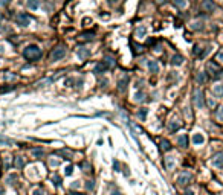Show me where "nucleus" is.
<instances>
[{"label": "nucleus", "mask_w": 223, "mask_h": 195, "mask_svg": "<svg viewBox=\"0 0 223 195\" xmlns=\"http://www.w3.org/2000/svg\"><path fill=\"white\" fill-rule=\"evenodd\" d=\"M185 195H194V192H193L191 189H186V190H185Z\"/></svg>", "instance_id": "a18cd8bd"}, {"label": "nucleus", "mask_w": 223, "mask_h": 195, "mask_svg": "<svg viewBox=\"0 0 223 195\" xmlns=\"http://www.w3.org/2000/svg\"><path fill=\"white\" fill-rule=\"evenodd\" d=\"M32 154H34V157H35V159H40V157H41L43 154H44V151H43L41 148H37V149H34V151H32Z\"/></svg>", "instance_id": "c756f323"}, {"label": "nucleus", "mask_w": 223, "mask_h": 195, "mask_svg": "<svg viewBox=\"0 0 223 195\" xmlns=\"http://www.w3.org/2000/svg\"><path fill=\"white\" fill-rule=\"evenodd\" d=\"M147 114H148V110H147V108H141L139 111H138V117H139L141 121H145Z\"/></svg>", "instance_id": "b1692460"}, {"label": "nucleus", "mask_w": 223, "mask_h": 195, "mask_svg": "<svg viewBox=\"0 0 223 195\" xmlns=\"http://www.w3.org/2000/svg\"><path fill=\"white\" fill-rule=\"evenodd\" d=\"M105 70H107V67H105L104 63H98V64L95 66V70H93V72H95L96 75H102Z\"/></svg>", "instance_id": "dca6fc26"}, {"label": "nucleus", "mask_w": 223, "mask_h": 195, "mask_svg": "<svg viewBox=\"0 0 223 195\" xmlns=\"http://www.w3.org/2000/svg\"><path fill=\"white\" fill-rule=\"evenodd\" d=\"M104 64H105V67H109V69H113L115 66H116V61H115L113 56H109L107 55L105 58H104Z\"/></svg>", "instance_id": "9b49d317"}, {"label": "nucleus", "mask_w": 223, "mask_h": 195, "mask_svg": "<svg viewBox=\"0 0 223 195\" xmlns=\"http://www.w3.org/2000/svg\"><path fill=\"white\" fill-rule=\"evenodd\" d=\"M160 149H162V151H170V149H171V143L168 140L162 139V140H160Z\"/></svg>", "instance_id": "aec40b11"}, {"label": "nucleus", "mask_w": 223, "mask_h": 195, "mask_svg": "<svg viewBox=\"0 0 223 195\" xmlns=\"http://www.w3.org/2000/svg\"><path fill=\"white\" fill-rule=\"evenodd\" d=\"M64 55H66V47L63 44H61V46H57L51 54V61H60V60L64 58Z\"/></svg>", "instance_id": "20e7f679"}, {"label": "nucleus", "mask_w": 223, "mask_h": 195, "mask_svg": "<svg viewBox=\"0 0 223 195\" xmlns=\"http://www.w3.org/2000/svg\"><path fill=\"white\" fill-rule=\"evenodd\" d=\"M203 142H205L203 134H200V133H196V134L193 136V143H194V145H202Z\"/></svg>", "instance_id": "f8f14e48"}, {"label": "nucleus", "mask_w": 223, "mask_h": 195, "mask_svg": "<svg viewBox=\"0 0 223 195\" xmlns=\"http://www.w3.org/2000/svg\"><path fill=\"white\" fill-rule=\"evenodd\" d=\"M165 166H167L168 169H173V166H174V160H173V157H167V160H165Z\"/></svg>", "instance_id": "c85d7f7f"}, {"label": "nucleus", "mask_w": 223, "mask_h": 195, "mask_svg": "<svg viewBox=\"0 0 223 195\" xmlns=\"http://www.w3.org/2000/svg\"><path fill=\"white\" fill-rule=\"evenodd\" d=\"M93 37H95V34H93V32H84L81 35V38H86V40H92Z\"/></svg>", "instance_id": "473e14b6"}, {"label": "nucleus", "mask_w": 223, "mask_h": 195, "mask_svg": "<svg viewBox=\"0 0 223 195\" xmlns=\"http://www.w3.org/2000/svg\"><path fill=\"white\" fill-rule=\"evenodd\" d=\"M191 178H193V177H191L190 172H184L182 175H179V178H177V183H179L180 186H185V184H188L190 181H191Z\"/></svg>", "instance_id": "0eeeda50"}, {"label": "nucleus", "mask_w": 223, "mask_h": 195, "mask_svg": "<svg viewBox=\"0 0 223 195\" xmlns=\"http://www.w3.org/2000/svg\"><path fill=\"white\" fill-rule=\"evenodd\" d=\"M66 84H67L69 87H72L73 84H75V81H73V79H70V78H69V79H66Z\"/></svg>", "instance_id": "79ce46f5"}, {"label": "nucleus", "mask_w": 223, "mask_h": 195, "mask_svg": "<svg viewBox=\"0 0 223 195\" xmlns=\"http://www.w3.org/2000/svg\"><path fill=\"white\" fill-rule=\"evenodd\" d=\"M52 178H53V181H55V184H57V186H58V184H61V178H60L58 175H53Z\"/></svg>", "instance_id": "58836bf2"}, {"label": "nucleus", "mask_w": 223, "mask_h": 195, "mask_svg": "<svg viewBox=\"0 0 223 195\" xmlns=\"http://www.w3.org/2000/svg\"><path fill=\"white\" fill-rule=\"evenodd\" d=\"M112 195H121V192H118V190H113V192H112Z\"/></svg>", "instance_id": "3c124183"}, {"label": "nucleus", "mask_w": 223, "mask_h": 195, "mask_svg": "<svg viewBox=\"0 0 223 195\" xmlns=\"http://www.w3.org/2000/svg\"><path fill=\"white\" fill-rule=\"evenodd\" d=\"M15 178H17L15 175H11V177H8V183H9V184H14V183H12V181H15Z\"/></svg>", "instance_id": "a19ab883"}, {"label": "nucleus", "mask_w": 223, "mask_h": 195, "mask_svg": "<svg viewBox=\"0 0 223 195\" xmlns=\"http://www.w3.org/2000/svg\"><path fill=\"white\" fill-rule=\"evenodd\" d=\"M0 54H3V46H0Z\"/></svg>", "instance_id": "603ef678"}, {"label": "nucleus", "mask_w": 223, "mask_h": 195, "mask_svg": "<svg viewBox=\"0 0 223 195\" xmlns=\"http://www.w3.org/2000/svg\"><path fill=\"white\" fill-rule=\"evenodd\" d=\"M107 2H109V3H110V5H115V3H116V2H118V0H107Z\"/></svg>", "instance_id": "de8ad7c7"}, {"label": "nucleus", "mask_w": 223, "mask_h": 195, "mask_svg": "<svg viewBox=\"0 0 223 195\" xmlns=\"http://www.w3.org/2000/svg\"><path fill=\"white\" fill-rule=\"evenodd\" d=\"M127 86H128V76H127V75H124V76L118 81V90L119 92H126Z\"/></svg>", "instance_id": "1a4fd4ad"}, {"label": "nucleus", "mask_w": 223, "mask_h": 195, "mask_svg": "<svg viewBox=\"0 0 223 195\" xmlns=\"http://www.w3.org/2000/svg\"><path fill=\"white\" fill-rule=\"evenodd\" d=\"M179 128H180V122L179 121H173V122H170V125H168V130H170L171 133L177 131Z\"/></svg>", "instance_id": "a211bd4d"}, {"label": "nucleus", "mask_w": 223, "mask_h": 195, "mask_svg": "<svg viewBox=\"0 0 223 195\" xmlns=\"http://www.w3.org/2000/svg\"><path fill=\"white\" fill-rule=\"evenodd\" d=\"M173 3L180 8V9H184V8H186V5H188V0H173Z\"/></svg>", "instance_id": "4be33fe9"}, {"label": "nucleus", "mask_w": 223, "mask_h": 195, "mask_svg": "<svg viewBox=\"0 0 223 195\" xmlns=\"http://www.w3.org/2000/svg\"><path fill=\"white\" fill-rule=\"evenodd\" d=\"M40 6V0H28V8L31 9H37Z\"/></svg>", "instance_id": "5701e85b"}, {"label": "nucleus", "mask_w": 223, "mask_h": 195, "mask_svg": "<svg viewBox=\"0 0 223 195\" xmlns=\"http://www.w3.org/2000/svg\"><path fill=\"white\" fill-rule=\"evenodd\" d=\"M32 195H43V190L41 189H35L32 192Z\"/></svg>", "instance_id": "37998d69"}, {"label": "nucleus", "mask_w": 223, "mask_h": 195, "mask_svg": "<svg viewBox=\"0 0 223 195\" xmlns=\"http://www.w3.org/2000/svg\"><path fill=\"white\" fill-rule=\"evenodd\" d=\"M216 60H217V61H220V63H223V49H222V50H218V54H217V56H216Z\"/></svg>", "instance_id": "4c0bfd02"}, {"label": "nucleus", "mask_w": 223, "mask_h": 195, "mask_svg": "<svg viewBox=\"0 0 223 195\" xmlns=\"http://www.w3.org/2000/svg\"><path fill=\"white\" fill-rule=\"evenodd\" d=\"M12 143H14V140L8 139V137H3V136H0V145H12Z\"/></svg>", "instance_id": "cd10ccee"}, {"label": "nucleus", "mask_w": 223, "mask_h": 195, "mask_svg": "<svg viewBox=\"0 0 223 195\" xmlns=\"http://www.w3.org/2000/svg\"><path fill=\"white\" fill-rule=\"evenodd\" d=\"M9 90H14V86H6V87H2V88H0V93H5V92H9Z\"/></svg>", "instance_id": "e433bc0d"}, {"label": "nucleus", "mask_w": 223, "mask_h": 195, "mask_svg": "<svg viewBox=\"0 0 223 195\" xmlns=\"http://www.w3.org/2000/svg\"><path fill=\"white\" fill-rule=\"evenodd\" d=\"M132 50H133V54L135 55H139V54H142V52H144V49H145V46H142V44H138L136 41H133L132 43Z\"/></svg>", "instance_id": "9d476101"}, {"label": "nucleus", "mask_w": 223, "mask_h": 195, "mask_svg": "<svg viewBox=\"0 0 223 195\" xmlns=\"http://www.w3.org/2000/svg\"><path fill=\"white\" fill-rule=\"evenodd\" d=\"M212 93H214L217 98H222V96H223V84H217V86H214Z\"/></svg>", "instance_id": "2eb2a0df"}, {"label": "nucleus", "mask_w": 223, "mask_h": 195, "mask_svg": "<svg viewBox=\"0 0 223 195\" xmlns=\"http://www.w3.org/2000/svg\"><path fill=\"white\" fill-rule=\"evenodd\" d=\"M78 186H79V183H78V181H75V183L72 184V188H78Z\"/></svg>", "instance_id": "8fccbe9b"}, {"label": "nucleus", "mask_w": 223, "mask_h": 195, "mask_svg": "<svg viewBox=\"0 0 223 195\" xmlns=\"http://www.w3.org/2000/svg\"><path fill=\"white\" fill-rule=\"evenodd\" d=\"M86 188H87V189H93V181H87Z\"/></svg>", "instance_id": "c03bdc74"}, {"label": "nucleus", "mask_w": 223, "mask_h": 195, "mask_svg": "<svg viewBox=\"0 0 223 195\" xmlns=\"http://www.w3.org/2000/svg\"><path fill=\"white\" fill-rule=\"evenodd\" d=\"M193 102L197 108H203L205 107V98H203V90L202 88H196L193 93Z\"/></svg>", "instance_id": "7ed1b4c3"}, {"label": "nucleus", "mask_w": 223, "mask_h": 195, "mask_svg": "<svg viewBox=\"0 0 223 195\" xmlns=\"http://www.w3.org/2000/svg\"><path fill=\"white\" fill-rule=\"evenodd\" d=\"M133 98H135V101H136V102H142V101L145 99V93H144V92H138Z\"/></svg>", "instance_id": "393cba45"}, {"label": "nucleus", "mask_w": 223, "mask_h": 195, "mask_svg": "<svg viewBox=\"0 0 223 195\" xmlns=\"http://www.w3.org/2000/svg\"><path fill=\"white\" fill-rule=\"evenodd\" d=\"M196 81H197L199 84H205V82H206V73L199 72L197 75H196Z\"/></svg>", "instance_id": "412c9836"}, {"label": "nucleus", "mask_w": 223, "mask_h": 195, "mask_svg": "<svg viewBox=\"0 0 223 195\" xmlns=\"http://www.w3.org/2000/svg\"><path fill=\"white\" fill-rule=\"evenodd\" d=\"M182 63H184V56H182V55H174L171 58V64L173 66H180Z\"/></svg>", "instance_id": "f3484780"}, {"label": "nucleus", "mask_w": 223, "mask_h": 195, "mask_svg": "<svg viewBox=\"0 0 223 195\" xmlns=\"http://www.w3.org/2000/svg\"><path fill=\"white\" fill-rule=\"evenodd\" d=\"M194 54L197 55V56H202L203 50H202V49H200V46H194Z\"/></svg>", "instance_id": "c9c22d12"}, {"label": "nucleus", "mask_w": 223, "mask_h": 195, "mask_svg": "<svg viewBox=\"0 0 223 195\" xmlns=\"http://www.w3.org/2000/svg\"><path fill=\"white\" fill-rule=\"evenodd\" d=\"M90 56V52L89 50H79V58H83V60H86Z\"/></svg>", "instance_id": "2f4dec72"}, {"label": "nucleus", "mask_w": 223, "mask_h": 195, "mask_svg": "<svg viewBox=\"0 0 223 195\" xmlns=\"http://www.w3.org/2000/svg\"><path fill=\"white\" fill-rule=\"evenodd\" d=\"M217 5L212 2V0H202V3H200V9L203 12H212L216 11Z\"/></svg>", "instance_id": "39448f33"}, {"label": "nucleus", "mask_w": 223, "mask_h": 195, "mask_svg": "<svg viewBox=\"0 0 223 195\" xmlns=\"http://www.w3.org/2000/svg\"><path fill=\"white\" fill-rule=\"evenodd\" d=\"M15 78H17L15 75H14V73H9V72H6V75H5V79H6V81H14Z\"/></svg>", "instance_id": "72a5a7b5"}, {"label": "nucleus", "mask_w": 223, "mask_h": 195, "mask_svg": "<svg viewBox=\"0 0 223 195\" xmlns=\"http://www.w3.org/2000/svg\"><path fill=\"white\" fill-rule=\"evenodd\" d=\"M43 56L41 49L35 44H29L26 49H23V58H26L28 61H38Z\"/></svg>", "instance_id": "f257e3e1"}, {"label": "nucleus", "mask_w": 223, "mask_h": 195, "mask_svg": "<svg viewBox=\"0 0 223 195\" xmlns=\"http://www.w3.org/2000/svg\"><path fill=\"white\" fill-rule=\"evenodd\" d=\"M206 73H209L212 78H220L222 76V67L218 66L216 61H209L206 64Z\"/></svg>", "instance_id": "f03ea898"}, {"label": "nucleus", "mask_w": 223, "mask_h": 195, "mask_svg": "<svg viewBox=\"0 0 223 195\" xmlns=\"http://www.w3.org/2000/svg\"><path fill=\"white\" fill-rule=\"evenodd\" d=\"M177 143H179V146H182V148H186V146H188V136H186V134L179 136V139H177Z\"/></svg>", "instance_id": "4468645a"}, {"label": "nucleus", "mask_w": 223, "mask_h": 195, "mask_svg": "<svg viewBox=\"0 0 223 195\" xmlns=\"http://www.w3.org/2000/svg\"><path fill=\"white\" fill-rule=\"evenodd\" d=\"M58 154H61L66 160H70L72 159V156H73V153L70 151V149H61V151H58Z\"/></svg>", "instance_id": "6ab92c4d"}, {"label": "nucleus", "mask_w": 223, "mask_h": 195, "mask_svg": "<svg viewBox=\"0 0 223 195\" xmlns=\"http://www.w3.org/2000/svg\"><path fill=\"white\" fill-rule=\"evenodd\" d=\"M14 165L15 168H19V169H21V168L25 166V160L21 157H15V162H14Z\"/></svg>", "instance_id": "a878e982"}, {"label": "nucleus", "mask_w": 223, "mask_h": 195, "mask_svg": "<svg viewBox=\"0 0 223 195\" xmlns=\"http://www.w3.org/2000/svg\"><path fill=\"white\" fill-rule=\"evenodd\" d=\"M216 117L218 119V121H223V105L218 107V110L216 111Z\"/></svg>", "instance_id": "7c9ffc66"}, {"label": "nucleus", "mask_w": 223, "mask_h": 195, "mask_svg": "<svg viewBox=\"0 0 223 195\" xmlns=\"http://www.w3.org/2000/svg\"><path fill=\"white\" fill-rule=\"evenodd\" d=\"M73 172V166H67L66 168V175H70Z\"/></svg>", "instance_id": "ea45409f"}, {"label": "nucleus", "mask_w": 223, "mask_h": 195, "mask_svg": "<svg viewBox=\"0 0 223 195\" xmlns=\"http://www.w3.org/2000/svg\"><path fill=\"white\" fill-rule=\"evenodd\" d=\"M115 169L119 171V165H118V162H115Z\"/></svg>", "instance_id": "09e8293b"}, {"label": "nucleus", "mask_w": 223, "mask_h": 195, "mask_svg": "<svg viewBox=\"0 0 223 195\" xmlns=\"http://www.w3.org/2000/svg\"><path fill=\"white\" fill-rule=\"evenodd\" d=\"M203 26H202V23H199V21H196V23H193L191 25V29H194V31H199V29H202Z\"/></svg>", "instance_id": "f704fd0d"}, {"label": "nucleus", "mask_w": 223, "mask_h": 195, "mask_svg": "<svg viewBox=\"0 0 223 195\" xmlns=\"http://www.w3.org/2000/svg\"><path fill=\"white\" fill-rule=\"evenodd\" d=\"M15 21H17V25H20V26H28L29 21H31V17L28 14H25V12H20V14L15 15Z\"/></svg>", "instance_id": "423d86ee"}, {"label": "nucleus", "mask_w": 223, "mask_h": 195, "mask_svg": "<svg viewBox=\"0 0 223 195\" xmlns=\"http://www.w3.org/2000/svg\"><path fill=\"white\" fill-rule=\"evenodd\" d=\"M165 2H167V0H156V3H158V5H164Z\"/></svg>", "instance_id": "49530a36"}, {"label": "nucleus", "mask_w": 223, "mask_h": 195, "mask_svg": "<svg viewBox=\"0 0 223 195\" xmlns=\"http://www.w3.org/2000/svg\"><path fill=\"white\" fill-rule=\"evenodd\" d=\"M145 34H147L145 26H139V28L136 29V35H138V37H145Z\"/></svg>", "instance_id": "bb28decb"}, {"label": "nucleus", "mask_w": 223, "mask_h": 195, "mask_svg": "<svg viewBox=\"0 0 223 195\" xmlns=\"http://www.w3.org/2000/svg\"><path fill=\"white\" fill-rule=\"evenodd\" d=\"M148 69H150L151 73H158V72H159V64H158V61L150 60V61H148Z\"/></svg>", "instance_id": "ddd939ff"}, {"label": "nucleus", "mask_w": 223, "mask_h": 195, "mask_svg": "<svg viewBox=\"0 0 223 195\" xmlns=\"http://www.w3.org/2000/svg\"><path fill=\"white\" fill-rule=\"evenodd\" d=\"M212 166H216V168L223 166V153H218L212 157Z\"/></svg>", "instance_id": "6e6552de"}]
</instances>
